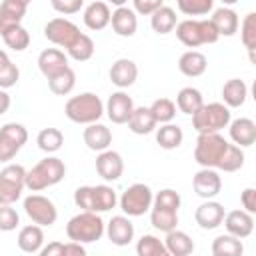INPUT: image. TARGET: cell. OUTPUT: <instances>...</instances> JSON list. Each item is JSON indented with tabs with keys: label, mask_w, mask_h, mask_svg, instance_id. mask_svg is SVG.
<instances>
[{
	"label": "cell",
	"mask_w": 256,
	"mask_h": 256,
	"mask_svg": "<svg viewBox=\"0 0 256 256\" xmlns=\"http://www.w3.org/2000/svg\"><path fill=\"white\" fill-rule=\"evenodd\" d=\"M26 142H28L26 126L18 122H8L0 126V162H10Z\"/></svg>",
	"instance_id": "30bf717a"
},
{
	"label": "cell",
	"mask_w": 256,
	"mask_h": 256,
	"mask_svg": "<svg viewBox=\"0 0 256 256\" xmlns=\"http://www.w3.org/2000/svg\"><path fill=\"white\" fill-rule=\"evenodd\" d=\"M232 120V112L224 102H210L202 104L194 114H192V126L198 134L206 132H220L222 128L228 126Z\"/></svg>",
	"instance_id": "52a82bcc"
},
{
	"label": "cell",
	"mask_w": 256,
	"mask_h": 256,
	"mask_svg": "<svg viewBox=\"0 0 256 256\" xmlns=\"http://www.w3.org/2000/svg\"><path fill=\"white\" fill-rule=\"evenodd\" d=\"M246 96H248V86H246L244 80L230 78V80L224 82V86H222V102L228 108H240L246 102Z\"/></svg>",
	"instance_id": "f546056e"
},
{
	"label": "cell",
	"mask_w": 256,
	"mask_h": 256,
	"mask_svg": "<svg viewBox=\"0 0 256 256\" xmlns=\"http://www.w3.org/2000/svg\"><path fill=\"white\" fill-rule=\"evenodd\" d=\"M222 222H224L226 232L236 238H248L254 232V216L250 212H246L244 208L230 210L228 214H224Z\"/></svg>",
	"instance_id": "d6986e66"
},
{
	"label": "cell",
	"mask_w": 256,
	"mask_h": 256,
	"mask_svg": "<svg viewBox=\"0 0 256 256\" xmlns=\"http://www.w3.org/2000/svg\"><path fill=\"white\" fill-rule=\"evenodd\" d=\"M224 206L220 204V202H216V200H204L198 208H196V212H194V220H196V224L202 228V230H214V228H218L220 224H222V220H224Z\"/></svg>",
	"instance_id": "ac0fdd59"
},
{
	"label": "cell",
	"mask_w": 256,
	"mask_h": 256,
	"mask_svg": "<svg viewBox=\"0 0 256 256\" xmlns=\"http://www.w3.org/2000/svg\"><path fill=\"white\" fill-rule=\"evenodd\" d=\"M82 140H84V144H86L88 150L102 152V150L110 148V144H112V132L104 124L92 122V124H86L84 132H82Z\"/></svg>",
	"instance_id": "44dd1931"
},
{
	"label": "cell",
	"mask_w": 256,
	"mask_h": 256,
	"mask_svg": "<svg viewBox=\"0 0 256 256\" xmlns=\"http://www.w3.org/2000/svg\"><path fill=\"white\" fill-rule=\"evenodd\" d=\"M14 2H20V4H24V6H28L32 0H14Z\"/></svg>",
	"instance_id": "db71d44e"
},
{
	"label": "cell",
	"mask_w": 256,
	"mask_h": 256,
	"mask_svg": "<svg viewBox=\"0 0 256 256\" xmlns=\"http://www.w3.org/2000/svg\"><path fill=\"white\" fill-rule=\"evenodd\" d=\"M110 24H112V30L122 36V38H130L136 34L138 30V16L132 8L128 6H116V10L112 12L110 16Z\"/></svg>",
	"instance_id": "ffe728a7"
},
{
	"label": "cell",
	"mask_w": 256,
	"mask_h": 256,
	"mask_svg": "<svg viewBox=\"0 0 256 256\" xmlns=\"http://www.w3.org/2000/svg\"><path fill=\"white\" fill-rule=\"evenodd\" d=\"M240 204L246 212L254 214L256 212V190L254 188H244L240 192Z\"/></svg>",
	"instance_id": "681fc988"
},
{
	"label": "cell",
	"mask_w": 256,
	"mask_h": 256,
	"mask_svg": "<svg viewBox=\"0 0 256 256\" xmlns=\"http://www.w3.org/2000/svg\"><path fill=\"white\" fill-rule=\"evenodd\" d=\"M152 198H154V192L148 184L134 182L122 192V196L118 198V204H120V210L126 216L138 218V216H144L146 212H150Z\"/></svg>",
	"instance_id": "ba28073f"
},
{
	"label": "cell",
	"mask_w": 256,
	"mask_h": 256,
	"mask_svg": "<svg viewBox=\"0 0 256 256\" xmlns=\"http://www.w3.org/2000/svg\"><path fill=\"white\" fill-rule=\"evenodd\" d=\"M16 242H18V248L22 252H26V254H38L40 248L44 246V230H42V226L28 224V226L20 228Z\"/></svg>",
	"instance_id": "484cf974"
},
{
	"label": "cell",
	"mask_w": 256,
	"mask_h": 256,
	"mask_svg": "<svg viewBox=\"0 0 256 256\" xmlns=\"http://www.w3.org/2000/svg\"><path fill=\"white\" fill-rule=\"evenodd\" d=\"M108 76H110V82L116 88L124 90V88H130L136 82V78H138V66L130 58H118V60L112 62V66L108 70Z\"/></svg>",
	"instance_id": "e0dca14e"
},
{
	"label": "cell",
	"mask_w": 256,
	"mask_h": 256,
	"mask_svg": "<svg viewBox=\"0 0 256 256\" xmlns=\"http://www.w3.org/2000/svg\"><path fill=\"white\" fill-rule=\"evenodd\" d=\"M210 22L214 24L218 36H234L238 32L240 18H238L236 10H232L230 6H222V8H216L212 12Z\"/></svg>",
	"instance_id": "d4e9b609"
},
{
	"label": "cell",
	"mask_w": 256,
	"mask_h": 256,
	"mask_svg": "<svg viewBox=\"0 0 256 256\" xmlns=\"http://www.w3.org/2000/svg\"><path fill=\"white\" fill-rule=\"evenodd\" d=\"M74 86H76V72L70 66L48 78V88L56 96H68L74 90Z\"/></svg>",
	"instance_id": "d590c367"
},
{
	"label": "cell",
	"mask_w": 256,
	"mask_h": 256,
	"mask_svg": "<svg viewBox=\"0 0 256 256\" xmlns=\"http://www.w3.org/2000/svg\"><path fill=\"white\" fill-rule=\"evenodd\" d=\"M194 160L200 168L236 172L244 166V152L240 146L230 144L220 132H206L196 138Z\"/></svg>",
	"instance_id": "6da1fadb"
},
{
	"label": "cell",
	"mask_w": 256,
	"mask_h": 256,
	"mask_svg": "<svg viewBox=\"0 0 256 256\" xmlns=\"http://www.w3.org/2000/svg\"><path fill=\"white\" fill-rule=\"evenodd\" d=\"M240 26V40L244 48L250 54V62H254V50H256V12H248Z\"/></svg>",
	"instance_id": "60d3db41"
},
{
	"label": "cell",
	"mask_w": 256,
	"mask_h": 256,
	"mask_svg": "<svg viewBox=\"0 0 256 256\" xmlns=\"http://www.w3.org/2000/svg\"><path fill=\"white\" fill-rule=\"evenodd\" d=\"M182 140H184V132L178 124L166 122V124H160V128H156V142L164 150L178 148L182 144Z\"/></svg>",
	"instance_id": "836d02e7"
},
{
	"label": "cell",
	"mask_w": 256,
	"mask_h": 256,
	"mask_svg": "<svg viewBox=\"0 0 256 256\" xmlns=\"http://www.w3.org/2000/svg\"><path fill=\"white\" fill-rule=\"evenodd\" d=\"M244 252L242 238H236L232 234H220L212 240V254L214 256H240Z\"/></svg>",
	"instance_id": "8d00e7d4"
},
{
	"label": "cell",
	"mask_w": 256,
	"mask_h": 256,
	"mask_svg": "<svg viewBox=\"0 0 256 256\" xmlns=\"http://www.w3.org/2000/svg\"><path fill=\"white\" fill-rule=\"evenodd\" d=\"M50 4L58 14L70 16V14L80 12V8L84 6V0H50Z\"/></svg>",
	"instance_id": "7dc6e473"
},
{
	"label": "cell",
	"mask_w": 256,
	"mask_h": 256,
	"mask_svg": "<svg viewBox=\"0 0 256 256\" xmlns=\"http://www.w3.org/2000/svg\"><path fill=\"white\" fill-rule=\"evenodd\" d=\"M94 50H96L94 40H92L88 34H84V32H80V36L66 48L68 56H70L72 60H76V62H86V60H90V58L94 56Z\"/></svg>",
	"instance_id": "f35d334b"
},
{
	"label": "cell",
	"mask_w": 256,
	"mask_h": 256,
	"mask_svg": "<svg viewBox=\"0 0 256 256\" xmlns=\"http://www.w3.org/2000/svg\"><path fill=\"white\" fill-rule=\"evenodd\" d=\"M104 232L114 246H128L134 240V224H132L130 216H126V214L112 216L110 222L106 224Z\"/></svg>",
	"instance_id": "2e32d148"
},
{
	"label": "cell",
	"mask_w": 256,
	"mask_h": 256,
	"mask_svg": "<svg viewBox=\"0 0 256 256\" xmlns=\"http://www.w3.org/2000/svg\"><path fill=\"white\" fill-rule=\"evenodd\" d=\"M176 24H178L176 12L170 6H160L150 14V26L156 34H170Z\"/></svg>",
	"instance_id": "d6a6232c"
},
{
	"label": "cell",
	"mask_w": 256,
	"mask_h": 256,
	"mask_svg": "<svg viewBox=\"0 0 256 256\" xmlns=\"http://www.w3.org/2000/svg\"><path fill=\"white\" fill-rule=\"evenodd\" d=\"M148 108H150L156 124H166L176 118V104L170 98H156Z\"/></svg>",
	"instance_id": "ee69618b"
},
{
	"label": "cell",
	"mask_w": 256,
	"mask_h": 256,
	"mask_svg": "<svg viewBox=\"0 0 256 256\" xmlns=\"http://www.w3.org/2000/svg\"><path fill=\"white\" fill-rule=\"evenodd\" d=\"M220 2H222L224 6H234V4H236V2H240V0H220Z\"/></svg>",
	"instance_id": "f5cc1de1"
},
{
	"label": "cell",
	"mask_w": 256,
	"mask_h": 256,
	"mask_svg": "<svg viewBox=\"0 0 256 256\" xmlns=\"http://www.w3.org/2000/svg\"><path fill=\"white\" fill-rule=\"evenodd\" d=\"M68 66V54H64L60 48H46L38 56V70L48 80L50 76L58 74Z\"/></svg>",
	"instance_id": "cb8c5ba5"
},
{
	"label": "cell",
	"mask_w": 256,
	"mask_h": 256,
	"mask_svg": "<svg viewBox=\"0 0 256 256\" xmlns=\"http://www.w3.org/2000/svg\"><path fill=\"white\" fill-rule=\"evenodd\" d=\"M26 8L24 4L20 2H14V0H4L0 4V34L16 24H22L24 16H26Z\"/></svg>",
	"instance_id": "4dcf8cb0"
},
{
	"label": "cell",
	"mask_w": 256,
	"mask_h": 256,
	"mask_svg": "<svg viewBox=\"0 0 256 256\" xmlns=\"http://www.w3.org/2000/svg\"><path fill=\"white\" fill-rule=\"evenodd\" d=\"M126 124H128V128L134 134H140V136L154 132L156 126H158L148 106H134V110H132V114H130V118H128Z\"/></svg>",
	"instance_id": "f1b7e54d"
},
{
	"label": "cell",
	"mask_w": 256,
	"mask_h": 256,
	"mask_svg": "<svg viewBox=\"0 0 256 256\" xmlns=\"http://www.w3.org/2000/svg\"><path fill=\"white\" fill-rule=\"evenodd\" d=\"M134 4V12L142 14V16H150L154 10H158L160 6H164V0H132Z\"/></svg>",
	"instance_id": "c3c4849f"
},
{
	"label": "cell",
	"mask_w": 256,
	"mask_h": 256,
	"mask_svg": "<svg viewBox=\"0 0 256 256\" xmlns=\"http://www.w3.org/2000/svg\"><path fill=\"white\" fill-rule=\"evenodd\" d=\"M150 224L158 232H168L178 226V210L172 208H162V206H150Z\"/></svg>",
	"instance_id": "e575fe53"
},
{
	"label": "cell",
	"mask_w": 256,
	"mask_h": 256,
	"mask_svg": "<svg viewBox=\"0 0 256 256\" xmlns=\"http://www.w3.org/2000/svg\"><path fill=\"white\" fill-rule=\"evenodd\" d=\"M176 38L186 48H198L202 44H214L218 42V32L210 18H186L174 26Z\"/></svg>",
	"instance_id": "5b68a950"
},
{
	"label": "cell",
	"mask_w": 256,
	"mask_h": 256,
	"mask_svg": "<svg viewBox=\"0 0 256 256\" xmlns=\"http://www.w3.org/2000/svg\"><path fill=\"white\" fill-rule=\"evenodd\" d=\"M10 104H12V100H10V94H8L4 88H0V116L8 112Z\"/></svg>",
	"instance_id": "f907efd6"
},
{
	"label": "cell",
	"mask_w": 256,
	"mask_h": 256,
	"mask_svg": "<svg viewBox=\"0 0 256 256\" xmlns=\"http://www.w3.org/2000/svg\"><path fill=\"white\" fill-rule=\"evenodd\" d=\"M136 254L138 256H168V250L164 242L154 234H144L136 242Z\"/></svg>",
	"instance_id": "b9f144b4"
},
{
	"label": "cell",
	"mask_w": 256,
	"mask_h": 256,
	"mask_svg": "<svg viewBox=\"0 0 256 256\" xmlns=\"http://www.w3.org/2000/svg\"><path fill=\"white\" fill-rule=\"evenodd\" d=\"M108 2H110V4H114V6H124L128 0H108Z\"/></svg>",
	"instance_id": "816d5d0a"
},
{
	"label": "cell",
	"mask_w": 256,
	"mask_h": 256,
	"mask_svg": "<svg viewBox=\"0 0 256 256\" xmlns=\"http://www.w3.org/2000/svg\"><path fill=\"white\" fill-rule=\"evenodd\" d=\"M36 144H38V148L42 150V152H46V154H54V152H58L60 148H62V144H64V134H62V130H58V128H42L40 132H38V136H36Z\"/></svg>",
	"instance_id": "ab89813d"
},
{
	"label": "cell",
	"mask_w": 256,
	"mask_h": 256,
	"mask_svg": "<svg viewBox=\"0 0 256 256\" xmlns=\"http://www.w3.org/2000/svg\"><path fill=\"white\" fill-rule=\"evenodd\" d=\"M66 176V164L58 156H46L40 162H36L30 170H26V188L32 192L46 190L50 186H56Z\"/></svg>",
	"instance_id": "7a4b0ae2"
},
{
	"label": "cell",
	"mask_w": 256,
	"mask_h": 256,
	"mask_svg": "<svg viewBox=\"0 0 256 256\" xmlns=\"http://www.w3.org/2000/svg\"><path fill=\"white\" fill-rule=\"evenodd\" d=\"M64 114L76 124H92L104 116V102L94 92H82L66 100Z\"/></svg>",
	"instance_id": "8992f818"
},
{
	"label": "cell",
	"mask_w": 256,
	"mask_h": 256,
	"mask_svg": "<svg viewBox=\"0 0 256 256\" xmlns=\"http://www.w3.org/2000/svg\"><path fill=\"white\" fill-rule=\"evenodd\" d=\"M164 246L172 256H188L194 252V240L184 230H178V228H172L166 232Z\"/></svg>",
	"instance_id": "83f0119b"
},
{
	"label": "cell",
	"mask_w": 256,
	"mask_h": 256,
	"mask_svg": "<svg viewBox=\"0 0 256 256\" xmlns=\"http://www.w3.org/2000/svg\"><path fill=\"white\" fill-rule=\"evenodd\" d=\"M110 16H112L110 6L106 2H102V0H94L84 8V16L82 18H84V26L88 30L98 32V30H104L110 24Z\"/></svg>",
	"instance_id": "603a6c76"
},
{
	"label": "cell",
	"mask_w": 256,
	"mask_h": 256,
	"mask_svg": "<svg viewBox=\"0 0 256 256\" xmlns=\"http://www.w3.org/2000/svg\"><path fill=\"white\" fill-rule=\"evenodd\" d=\"M192 188L196 192V196L210 200L214 196L220 194L222 190V178L218 174L216 168H200L194 176H192Z\"/></svg>",
	"instance_id": "9a60e30c"
},
{
	"label": "cell",
	"mask_w": 256,
	"mask_h": 256,
	"mask_svg": "<svg viewBox=\"0 0 256 256\" xmlns=\"http://www.w3.org/2000/svg\"><path fill=\"white\" fill-rule=\"evenodd\" d=\"M24 212L26 216L38 226H52L58 220V210L54 202L42 194H30L24 198Z\"/></svg>",
	"instance_id": "8fae6325"
},
{
	"label": "cell",
	"mask_w": 256,
	"mask_h": 256,
	"mask_svg": "<svg viewBox=\"0 0 256 256\" xmlns=\"http://www.w3.org/2000/svg\"><path fill=\"white\" fill-rule=\"evenodd\" d=\"M176 6L186 16H206L214 10V0H176Z\"/></svg>",
	"instance_id": "f6af8a7d"
},
{
	"label": "cell",
	"mask_w": 256,
	"mask_h": 256,
	"mask_svg": "<svg viewBox=\"0 0 256 256\" xmlns=\"http://www.w3.org/2000/svg\"><path fill=\"white\" fill-rule=\"evenodd\" d=\"M74 204L80 210L88 212H108L118 204L116 190L108 184H96V186H78L74 190Z\"/></svg>",
	"instance_id": "3957f363"
},
{
	"label": "cell",
	"mask_w": 256,
	"mask_h": 256,
	"mask_svg": "<svg viewBox=\"0 0 256 256\" xmlns=\"http://www.w3.org/2000/svg\"><path fill=\"white\" fill-rule=\"evenodd\" d=\"M20 224L18 212L12 208V204H0V232H12Z\"/></svg>",
	"instance_id": "bcb514c9"
},
{
	"label": "cell",
	"mask_w": 256,
	"mask_h": 256,
	"mask_svg": "<svg viewBox=\"0 0 256 256\" xmlns=\"http://www.w3.org/2000/svg\"><path fill=\"white\" fill-rule=\"evenodd\" d=\"M206 68H208V58L198 50H186L178 58V70L188 78L202 76L206 72Z\"/></svg>",
	"instance_id": "4316f807"
},
{
	"label": "cell",
	"mask_w": 256,
	"mask_h": 256,
	"mask_svg": "<svg viewBox=\"0 0 256 256\" xmlns=\"http://www.w3.org/2000/svg\"><path fill=\"white\" fill-rule=\"evenodd\" d=\"M0 36H2L4 44H6L10 50H14V52H24V50L30 46V32H28L22 24H16V26L4 30Z\"/></svg>",
	"instance_id": "74e56055"
},
{
	"label": "cell",
	"mask_w": 256,
	"mask_h": 256,
	"mask_svg": "<svg viewBox=\"0 0 256 256\" xmlns=\"http://www.w3.org/2000/svg\"><path fill=\"white\" fill-rule=\"evenodd\" d=\"M96 172L102 180L106 182H116L120 180V176L124 174V160H122V154L116 152V150H102L98 152L96 156Z\"/></svg>",
	"instance_id": "5bb4252c"
},
{
	"label": "cell",
	"mask_w": 256,
	"mask_h": 256,
	"mask_svg": "<svg viewBox=\"0 0 256 256\" xmlns=\"http://www.w3.org/2000/svg\"><path fill=\"white\" fill-rule=\"evenodd\" d=\"M230 138L236 146L248 148L256 142V122L252 118H236L228 122Z\"/></svg>",
	"instance_id": "7402d4cb"
},
{
	"label": "cell",
	"mask_w": 256,
	"mask_h": 256,
	"mask_svg": "<svg viewBox=\"0 0 256 256\" xmlns=\"http://www.w3.org/2000/svg\"><path fill=\"white\" fill-rule=\"evenodd\" d=\"M104 230H106V224L100 218V214L98 212H88V210L78 212L66 224L68 240H74V242H80V244L98 242L104 236Z\"/></svg>",
	"instance_id": "277c9868"
},
{
	"label": "cell",
	"mask_w": 256,
	"mask_h": 256,
	"mask_svg": "<svg viewBox=\"0 0 256 256\" xmlns=\"http://www.w3.org/2000/svg\"><path fill=\"white\" fill-rule=\"evenodd\" d=\"M132 110H134V100L124 90L112 92L104 104V114L112 124H126Z\"/></svg>",
	"instance_id": "4fadbf2b"
},
{
	"label": "cell",
	"mask_w": 256,
	"mask_h": 256,
	"mask_svg": "<svg viewBox=\"0 0 256 256\" xmlns=\"http://www.w3.org/2000/svg\"><path fill=\"white\" fill-rule=\"evenodd\" d=\"M176 108L182 112V114H188L192 116L202 104H204V98H202V92L194 86H184L178 94H176Z\"/></svg>",
	"instance_id": "1f68e13d"
},
{
	"label": "cell",
	"mask_w": 256,
	"mask_h": 256,
	"mask_svg": "<svg viewBox=\"0 0 256 256\" xmlns=\"http://www.w3.org/2000/svg\"><path fill=\"white\" fill-rule=\"evenodd\" d=\"M44 36L48 42H52L54 46H60V48H68L78 36H80V28L68 20V18H52L46 22L44 26Z\"/></svg>",
	"instance_id": "7c38bea8"
},
{
	"label": "cell",
	"mask_w": 256,
	"mask_h": 256,
	"mask_svg": "<svg viewBox=\"0 0 256 256\" xmlns=\"http://www.w3.org/2000/svg\"><path fill=\"white\" fill-rule=\"evenodd\" d=\"M26 188V168L22 164H6L0 170V204H14Z\"/></svg>",
	"instance_id": "9c48e42d"
},
{
	"label": "cell",
	"mask_w": 256,
	"mask_h": 256,
	"mask_svg": "<svg viewBox=\"0 0 256 256\" xmlns=\"http://www.w3.org/2000/svg\"><path fill=\"white\" fill-rule=\"evenodd\" d=\"M18 78H20L18 66L8 58V54L4 50H0V88L8 90V88L16 86Z\"/></svg>",
	"instance_id": "7bdbcfd3"
}]
</instances>
